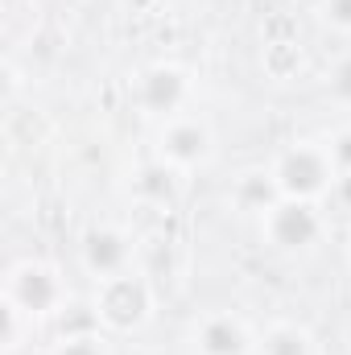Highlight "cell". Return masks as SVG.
<instances>
[{"mask_svg":"<svg viewBox=\"0 0 351 355\" xmlns=\"http://www.w3.org/2000/svg\"><path fill=\"white\" fill-rule=\"evenodd\" d=\"M268 174L277 182L281 198L318 202V198H327V194L335 190L339 166H335L327 141H293V145H285V149L273 157Z\"/></svg>","mask_w":351,"mask_h":355,"instance_id":"1","label":"cell"},{"mask_svg":"<svg viewBox=\"0 0 351 355\" xmlns=\"http://www.w3.org/2000/svg\"><path fill=\"white\" fill-rule=\"evenodd\" d=\"M67 302V285L50 261H17L4 277V306L17 310L29 327L50 318Z\"/></svg>","mask_w":351,"mask_h":355,"instance_id":"2","label":"cell"},{"mask_svg":"<svg viewBox=\"0 0 351 355\" xmlns=\"http://www.w3.org/2000/svg\"><path fill=\"white\" fill-rule=\"evenodd\" d=\"M95 327H108V331H137L149 322L153 314V293L145 285L141 272H120V277H108V281H95Z\"/></svg>","mask_w":351,"mask_h":355,"instance_id":"3","label":"cell"},{"mask_svg":"<svg viewBox=\"0 0 351 355\" xmlns=\"http://www.w3.org/2000/svg\"><path fill=\"white\" fill-rule=\"evenodd\" d=\"M215 157V132L203 116L178 112L170 120H162V137H157V162L170 166L174 174H190L198 166H207Z\"/></svg>","mask_w":351,"mask_h":355,"instance_id":"4","label":"cell"},{"mask_svg":"<svg viewBox=\"0 0 351 355\" xmlns=\"http://www.w3.org/2000/svg\"><path fill=\"white\" fill-rule=\"evenodd\" d=\"M261 232L268 236L273 248L298 252L310 248L323 236V215L314 211V202H298V198H277L261 215Z\"/></svg>","mask_w":351,"mask_h":355,"instance_id":"5","label":"cell"},{"mask_svg":"<svg viewBox=\"0 0 351 355\" xmlns=\"http://www.w3.org/2000/svg\"><path fill=\"white\" fill-rule=\"evenodd\" d=\"M190 347L194 355H252L257 352V335L248 331V322L232 310H211L194 322L190 331Z\"/></svg>","mask_w":351,"mask_h":355,"instance_id":"6","label":"cell"},{"mask_svg":"<svg viewBox=\"0 0 351 355\" xmlns=\"http://www.w3.org/2000/svg\"><path fill=\"white\" fill-rule=\"evenodd\" d=\"M186 95H190V79L174 62H157V67H149V71L137 75V103L149 116H162V120L178 116L182 103H186Z\"/></svg>","mask_w":351,"mask_h":355,"instance_id":"7","label":"cell"},{"mask_svg":"<svg viewBox=\"0 0 351 355\" xmlns=\"http://www.w3.org/2000/svg\"><path fill=\"white\" fill-rule=\"evenodd\" d=\"M79 257L95 281H108L132 268V240L120 227H91L79 244Z\"/></svg>","mask_w":351,"mask_h":355,"instance_id":"8","label":"cell"},{"mask_svg":"<svg viewBox=\"0 0 351 355\" xmlns=\"http://www.w3.org/2000/svg\"><path fill=\"white\" fill-rule=\"evenodd\" d=\"M252 355H314V339L298 322H273L257 335V352Z\"/></svg>","mask_w":351,"mask_h":355,"instance_id":"9","label":"cell"},{"mask_svg":"<svg viewBox=\"0 0 351 355\" xmlns=\"http://www.w3.org/2000/svg\"><path fill=\"white\" fill-rule=\"evenodd\" d=\"M54 355H112V347H108V339H103L99 331H83V335L62 339Z\"/></svg>","mask_w":351,"mask_h":355,"instance_id":"10","label":"cell"},{"mask_svg":"<svg viewBox=\"0 0 351 355\" xmlns=\"http://www.w3.org/2000/svg\"><path fill=\"white\" fill-rule=\"evenodd\" d=\"M327 87H331V95H335L343 107H351V54H343V58L335 62V71H331Z\"/></svg>","mask_w":351,"mask_h":355,"instance_id":"11","label":"cell"},{"mask_svg":"<svg viewBox=\"0 0 351 355\" xmlns=\"http://www.w3.org/2000/svg\"><path fill=\"white\" fill-rule=\"evenodd\" d=\"M318 12L335 33H351V0H323Z\"/></svg>","mask_w":351,"mask_h":355,"instance_id":"12","label":"cell"},{"mask_svg":"<svg viewBox=\"0 0 351 355\" xmlns=\"http://www.w3.org/2000/svg\"><path fill=\"white\" fill-rule=\"evenodd\" d=\"M327 145H331V157H335L339 174H351V128L331 132V137H327Z\"/></svg>","mask_w":351,"mask_h":355,"instance_id":"13","label":"cell"},{"mask_svg":"<svg viewBox=\"0 0 351 355\" xmlns=\"http://www.w3.org/2000/svg\"><path fill=\"white\" fill-rule=\"evenodd\" d=\"M331 194H335V198L351 211V174H339V182H335V190H331Z\"/></svg>","mask_w":351,"mask_h":355,"instance_id":"14","label":"cell"}]
</instances>
